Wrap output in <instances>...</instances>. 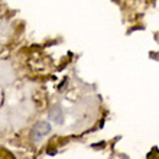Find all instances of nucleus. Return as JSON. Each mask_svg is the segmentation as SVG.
Here are the masks:
<instances>
[{
  "instance_id": "3",
  "label": "nucleus",
  "mask_w": 159,
  "mask_h": 159,
  "mask_svg": "<svg viewBox=\"0 0 159 159\" xmlns=\"http://www.w3.org/2000/svg\"><path fill=\"white\" fill-rule=\"evenodd\" d=\"M0 159H15V156H13L9 151L3 149V148H0Z\"/></svg>"
},
{
  "instance_id": "1",
  "label": "nucleus",
  "mask_w": 159,
  "mask_h": 159,
  "mask_svg": "<svg viewBox=\"0 0 159 159\" xmlns=\"http://www.w3.org/2000/svg\"><path fill=\"white\" fill-rule=\"evenodd\" d=\"M49 132H51L49 123H46V121H39V123H36V125L34 126V129L30 132V138H32V140L36 142V140L42 139L43 136H46Z\"/></svg>"
},
{
  "instance_id": "2",
  "label": "nucleus",
  "mask_w": 159,
  "mask_h": 159,
  "mask_svg": "<svg viewBox=\"0 0 159 159\" xmlns=\"http://www.w3.org/2000/svg\"><path fill=\"white\" fill-rule=\"evenodd\" d=\"M49 117H51V120L57 121V123L62 121V114H61V110H59V107H54V109H51Z\"/></svg>"
}]
</instances>
